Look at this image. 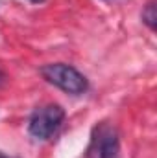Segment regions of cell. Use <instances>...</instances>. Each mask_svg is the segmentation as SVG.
Instances as JSON below:
<instances>
[{"label":"cell","mask_w":157,"mask_h":158,"mask_svg":"<svg viewBox=\"0 0 157 158\" xmlns=\"http://www.w3.org/2000/svg\"><path fill=\"white\" fill-rule=\"evenodd\" d=\"M41 76L46 83L72 96H81L89 90L87 77L74 66L65 64V63H50V64L41 66Z\"/></svg>","instance_id":"6da1fadb"},{"label":"cell","mask_w":157,"mask_h":158,"mask_svg":"<svg viewBox=\"0 0 157 158\" xmlns=\"http://www.w3.org/2000/svg\"><path fill=\"white\" fill-rule=\"evenodd\" d=\"M4 83H6V74H4V72L0 70V86H2Z\"/></svg>","instance_id":"5b68a950"},{"label":"cell","mask_w":157,"mask_h":158,"mask_svg":"<svg viewBox=\"0 0 157 158\" xmlns=\"http://www.w3.org/2000/svg\"><path fill=\"white\" fill-rule=\"evenodd\" d=\"M120 140L118 131L111 123H98L92 129L91 143L87 147V158H118Z\"/></svg>","instance_id":"3957f363"},{"label":"cell","mask_w":157,"mask_h":158,"mask_svg":"<svg viewBox=\"0 0 157 158\" xmlns=\"http://www.w3.org/2000/svg\"><path fill=\"white\" fill-rule=\"evenodd\" d=\"M65 109L57 103H48V105H43L37 107L28 121V132L34 140L37 142H44L48 138H52L57 129L63 125L65 121Z\"/></svg>","instance_id":"7a4b0ae2"},{"label":"cell","mask_w":157,"mask_h":158,"mask_svg":"<svg viewBox=\"0 0 157 158\" xmlns=\"http://www.w3.org/2000/svg\"><path fill=\"white\" fill-rule=\"evenodd\" d=\"M105 2H117V0H105Z\"/></svg>","instance_id":"ba28073f"},{"label":"cell","mask_w":157,"mask_h":158,"mask_svg":"<svg viewBox=\"0 0 157 158\" xmlns=\"http://www.w3.org/2000/svg\"><path fill=\"white\" fill-rule=\"evenodd\" d=\"M0 158H11V156H7V155H4V153L0 151Z\"/></svg>","instance_id":"52a82bcc"},{"label":"cell","mask_w":157,"mask_h":158,"mask_svg":"<svg viewBox=\"0 0 157 158\" xmlns=\"http://www.w3.org/2000/svg\"><path fill=\"white\" fill-rule=\"evenodd\" d=\"M141 17H142V22L152 30V31H155L157 28V11H155V0H150L146 6H144V9H142V13H141Z\"/></svg>","instance_id":"277c9868"},{"label":"cell","mask_w":157,"mask_h":158,"mask_svg":"<svg viewBox=\"0 0 157 158\" xmlns=\"http://www.w3.org/2000/svg\"><path fill=\"white\" fill-rule=\"evenodd\" d=\"M30 2H32V4H43L44 0H30Z\"/></svg>","instance_id":"8992f818"}]
</instances>
